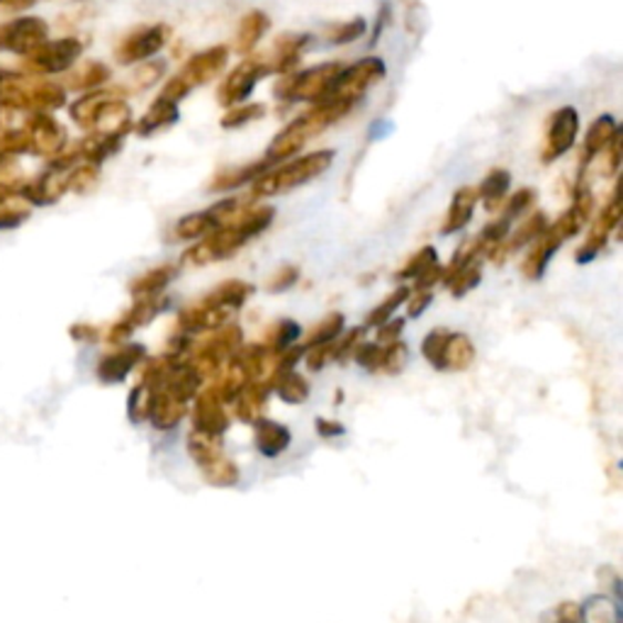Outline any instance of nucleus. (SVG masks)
I'll return each mask as SVG.
<instances>
[{"label":"nucleus","mask_w":623,"mask_h":623,"mask_svg":"<svg viewBox=\"0 0 623 623\" xmlns=\"http://www.w3.org/2000/svg\"><path fill=\"white\" fill-rule=\"evenodd\" d=\"M176 276H178V266L176 263L156 266V268H152V271H146L139 278L132 280V283H129L132 298H156V295H164V290L168 288V283Z\"/></svg>","instance_id":"31"},{"label":"nucleus","mask_w":623,"mask_h":623,"mask_svg":"<svg viewBox=\"0 0 623 623\" xmlns=\"http://www.w3.org/2000/svg\"><path fill=\"white\" fill-rule=\"evenodd\" d=\"M273 217H276L273 207L261 205V207H249V210H243L241 207V212L231 219V222L195 241L193 247L183 253L180 261L195 268L225 261L229 256H235L241 247H247V241L256 239L261 231L271 227Z\"/></svg>","instance_id":"1"},{"label":"nucleus","mask_w":623,"mask_h":623,"mask_svg":"<svg viewBox=\"0 0 623 623\" xmlns=\"http://www.w3.org/2000/svg\"><path fill=\"white\" fill-rule=\"evenodd\" d=\"M253 295V285L247 283V280H225V283H219L215 290L207 292L205 298H200L203 302L212 304V308L219 310H227L235 314L239 308L247 304V300Z\"/></svg>","instance_id":"27"},{"label":"nucleus","mask_w":623,"mask_h":623,"mask_svg":"<svg viewBox=\"0 0 623 623\" xmlns=\"http://www.w3.org/2000/svg\"><path fill=\"white\" fill-rule=\"evenodd\" d=\"M69 336L79 341V344H95V341L101 339V329L91 322H76L69 326Z\"/></svg>","instance_id":"56"},{"label":"nucleus","mask_w":623,"mask_h":623,"mask_svg":"<svg viewBox=\"0 0 623 623\" xmlns=\"http://www.w3.org/2000/svg\"><path fill=\"white\" fill-rule=\"evenodd\" d=\"M553 623H570V621H560V619H553Z\"/></svg>","instance_id":"60"},{"label":"nucleus","mask_w":623,"mask_h":623,"mask_svg":"<svg viewBox=\"0 0 623 623\" xmlns=\"http://www.w3.org/2000/svg\"><path fill=\"white\" fill-rule=\"evenodd\" d=\"M290 444H292V434L285 424L266 417L253 424V446L263 458L283 456Z\"/></svg>","instance_id":"23"},{"label":"nucleus","mask_w":623,"mask_h":623,"mask_svg":"<svg viewBox=\"0 0 623 623\" xmlns=\"http://www.w3.org/2000/svg\"><path fill=\"white\" fill-rule=\"evenodd\" d=\"M478 359L473 339L463 332H450L446 349H444V361H442V373H463Z\"/></svg>","instance_id":"26"},{"label":"nucleus","mask_w":623,"mask_h":623,"mask_svg":"<svg viewBox=\"0 0 623 623\" xmlns=\"http://www.w3.org/2000/svg\"><path fill=\"white\" fill-rule=\"evenodd\" d=\"M365 30H368V24H365L363 18L341 22V24H334V28L329 30V42H334V44H349V42H353V40H359V37H361Z\"/></svg>","instance_id":"51"},{"label":"nucleus","mask_w":623,"mask_h":623,"mask_svg":"<svg viewBox=\"0 0 623 623\" xmlns=\"http://www.w3.org/2000/svg\"><path fill=\"white\" fill-rule=\"evenodd\" d=\"M146 359V349L142 344H134V341H125V344H117L113 351L101 356L95 365V375L103 385H117L122 381L139 368L142 361Z\"/></svg>","instance_id":"18"},{"label":"nucleus","mask_w":623,"mask_h":623,"mask_svg":"<svg viewBox=\"0 0 623 623\" xmlns=\"http://www.w3.org/2000/svg\"><path fill=\"white\" fill-rule=\"evenodd\" d=\"M22 129L28 132L30 154L52 158L69 144L66 129L52 113H28L22 122Z\"/></svg>","instance_id":"12"},{"label":"nucleus","mask_w":623,"mask_h":623,"mask_svg":"<svg viewBox=\"0 0 623 623\" xmlns=\"http://www.w3.org/2000/svg\"><path fill=\"white\" fill-rule=\"evenodd\" d=\"M24 115H28V113H22L20 107L10 105L6 101H0V132L20 129L22 122H24Z\"/></svg>","instance_id":"54"},{"label":"nucleus","mask_w":623,"mask_h":623,"mask_svg":"<svg viewBox=\"0 0 623 623\" xmlns=\"http://www.w3.org/2000/svg\"><path fill=\"white\" fill-rule=\"evenodd\" d=\"M359 103H361L359 97H346V95H334V97H329V101L314 103L310 113L292 120L290 125L280 132L271 144H268L266 158L271 164H276V162H283V158L300 154L304 144L314 139L316 134L324 132L326 127H332L334 122H339L341 117H346Z\"/></svg>","instance_id":"2"},{"label":"nucleus","mask_w":623,"mask_h":623,"mask_svg":"<svg viewBox=\"0 0 623 623\" xmlns=\"http://www.w3.org/2000/svg\"><path fill=\"white\" fill-rule=\"evenodd\" d=\"M268 73L271 71H268L266 61L261 56L247 59L243 64H239L235 71L229 73V76L222 81V85H219V91H217L219 105H225V107L241 105L253 93L259 81L263 76H268Z\"/></svg>","instance_id":"14"},{"label":"nucleus","mask_w":623,"mask_h":623,"mask_svg":"<svg viewBox=\"0 0 623 623\" xmlns=\"http://www.w3.org/2000/svg\"><path fill=\"white\" fill-rule=\"evenodd\" d=\"M432 302H434V292L432 290H414V292H409V298L405 302L409 320H419V316L432 308Z\"/></svg>","instance_id":"53"},{"label":"nucleus","mask_w":623,"mask_h":623,"mask_svg":"<svg viewBox=\"0 0 623 623\" xmlns=\"http://www.w3.org/2000/svg\"><path fill=\"white\" fill-rule=\"evenodd\" d=\"M332 164H334V152L324 149V152H312L308 156H300V158H295V162H290L280 168H268L266 174L251 180L249 203L295 190V188L304 186V183L314 180L316 176H322Z\"/></svg>","instance_id":"4"},{"label":"nucleus","mask_w":623,"mask_h":623,"mask_svg":"<svg viewBox=\"0 0 623 623\" xmlns=\"http://www.w3.org/2000/svg\"><path fill=\"white\" fill-rule=\"evenodd\" d=\"M407 363H409V346L405 344V341L397 339V341H393V344H383L381 373L399 375L407 368Z\"/></svg>","instance_id":"44"},{"label":"nucleus","mask_w":623,"mask_h":623,"mask_svg":"<svg viewBox=\"0 0 623 623\" xmlns=\"http://www.w3.org/2000/svg\"><path fill=\"white\" fill-rule=\"evenodd\" d=\"M168 42V28L166 24H146V28L134 30L120 42L115 49V56L120 64H142L158 54Z\"/></svg>","instance_id":"17"},{"label":"nucleus","mask_w":623,"mask_h":623,"mask_svg":"<svg viewBox=\"0 0 623 623\" xmlns=\"http://www.w3.org/2000/svg\"><path fill=\"white\" fill-rule=\"evenodd\" d=\"M582 609V623H623L621 604L616 596L609 592L592 594L580 604Z\"/></svg>","instance_id":"34"},{"label":"nucleus","mask_w":623,"mask_h":623,"mask_svg":"<svg viewBox=\"0 0 623 623\" xmlns=\"http://www.w3.org/2000/svg\"><path fill=\"white\" fill-rule=\"evenodd\" d=\"M409 285H399L397 290H393L390 292V295L377 304L375 310H371L368 314H365V322H363V326L365 329H377L381 324H385V322H390L395 316V312L402 308V304L407 302V298H409Z\"/></svg>","instance_id":"39"},{"label":"nucleus","mask_w":623,"mask_h":623,"mask_svg":"<svg viewBox=\"0 0 623 623\" xmlns=\"http://www.w3.org/2000/svg\"><path fill=\"white\" fill-rule=\"evenodd\" d=\"M616 129H619V125L612 115H602L592 122V127L588 129V137H584V144H582V156H580L582 168H588L594 158L606 149V144L612 142Z\"/></svg>","instance_id":"30"},{"label":"nucleus","mask_w":623,"mask_h":623,"mask_svg":"<svg viewBox=\"0 0 623 623\" xmlns=\"http://www.w3.org/2000/svg\"><path fill=\"white\" fill-rule=\"evenodd\" d=\"M30 219V205L22 200H6L0 203V231L18 229L22 222Z\"/></svg>","instance_id":"49"},{"label":"nucleus","mask_w":623,"mask_h":623,"mask_svg":"<svg viewBox=\"0 0 623 623\" xmlns=\"http://www.w3.org/2000/svg\"><path fill=\"white\" fill-rule=\"evenodd\" d=\"M97 180H101V166H95V164L79 162L69 170V190L79 193V195L91 193L97 186Z\"/></svg>","instance_id":"42"},{"label":"nucleus","mask_w":623,"mask_h":623,"mask_svg":"<svg viewBox=\"0 0 623 623\" xmlns=\"http://www.w3.org/2000/svg\"><path fill=\"white\" fill-rule=\"evenodd\" d=\"M621 212H623L621 210V183H616V188L612 193V200L606 203V207L600 212V217L594 219L588 239H584V243L575 253L578 263H590L604 251V247L609 243V237H612L621 225Z\"/></svg>","instance_id":"13"},{"label":"nucleus","mask_w":623,"mask_h":623,"mask_svg":"<svg viewBox=\"0 0 623 623\" xmlns=\"http://www.w3.org/2000/svg\"><path fill=\"white\" fill-rule=\"evenodd\" d=\"M298 280H300V268L298 266H292V263L280 266L278 271L266 280V290L268 292H285V290L295 285Z\"/></svg>","instance_id":"52"},{"label":"nucleus","mask_w":623,"mask_h":623,"mask_svg":"<svg viewBox=\"0 0 623 623\" xmlns=\"http://www.w3.org/2000/svg\"><path fill=\"white\" fill-rule=\"evenodd\" d=\"M113 97H127V91L125 89H115V85H110V89H105V85H103V89L89 91L83 97H79L76 103H71V107H69L71 120L76 122V125L83 132H91L97 110H101L107 101H113Z\"/></svg>","instance_id":"24"},{"label":"nucleus","mask_w":623,"mask_h":623,"mask_svg":"<svg viewBox=\"0 0 623 623\" xmlns=\"http://www.w3.org/2000/svg\"><path fill=\"white\" fill-rule=\"evenodd\" d=\"M83 54V42L76 37H61V40L44 42L22 56V64L34 76H54V73H66Z\"/></svg>","instance_id":"9"},{"label":"nucleus","mask_w":623,"mask_h":623,"mask_svg":"<svg viewBox=\"0 0 623 623\" xmlns=\"http://www.w3.org/2000/svg\"><path fill=\"white\" fill-rule=\"evenodd\" d=\"M448 334H450L448 329L436 326L422 341V356L429 361L436 371H442V361H444V349H446Z\"/></svg>","instance_id":"47"},{"label":"nucleus","mask_w":623,"mask_h":623,"mask_svg":"<svg viewBox=\"0 0 623 623\" xmlns=\"http://www.w3.org/2000/svg\"><path fill=\"white\" fill-rule=\"evenodd\" d=\"M509 186H511V178H509V170H505V168H492L490 174L485 176V180L478 186V200H482L487 212L502 210V205L509 198Z\"/></svg>","instance_id":"33"},{"label":"nucleus","mask_w":623,"mask_h":623,"mask_svg":"<svg viewBox=\"0 0 623 623\" xmlns=\"http://www.w3.org/2000/svg\"><path fill=\"white\" fill-rule=\"evenodd\" d=\"M231 426V414L227 405L215 393V387L207 383L193 399V429L210 434V436H225Z\"/></svg>","instance_id":"16"},{"label":"nucleus","mask_w":623,"mask_h":623,"mask_svg":"<svg viewBox=\"0 0 623 623\" xmlns=\"http://www.w3.org/2000/svg\"><path fill=\"white\" fill-rule=\"evenodd\" d=\"M363 341H365V326L344 329V332H341L332 344V361L334 363L353 361V353H356V349L363 344Z\"/></svg>","instance_id":"41"},{"label":"nucleus","mask_w":623,"mask_h":623,"mask_svg":"<svg viewBox=\"0 0 623 623\" xmlns=\"http://www.w3.org/2000/svg\"><path fill=\"white\" fill-rule=\"evenodd\" d=\"M442 278H444V266L434 263L432 268H426L422 276L414 278L412 285H414V290H434V285L442 283Z\"/></svg>","instance_id":"57"},{"label":"nucleus","mask_w":623,"mask_h":623,"mask_svg":"<svg viewBox=\"0 0 623 623\" xmlns=\"http://www.w3.org/2000/svg\"><path fill=\"white\" fill-rule=\"evenodd\" d=\"M188 454L195 466L200 468L207 485L212 487L239 485V468L237 463L225 454L222 436H210L193 429L188 434Z\"/></svg>","instance_id":"6"},{"label":"nucleus","mask_w":623,"mask_h":623,"mask_svg":"<svg viewBox=\"0 0 623 623\" xmlns=\"http://www.w3.org/2000/svg\"><path fill=\"white\" fill-rule=\"evenodd\" d=\"M402 332H405V320H397V316H393L390 322L377 326L375 344H393V341L402 339Z\"/></svg>","instance_id":"55"},{"label":"nucleus","mask_w":623,"mask_h":623,"mask_svg":"<svg viewBox=\"0 0 623 623\" xmlns=\"http://www.w3.org/2000/svg\"><path fill=\"white\" fill-rule=\"evenodd\" d=\"M227 61H229V49L227 46L205 49V52L195 54L188 61V64L183 66L176 73V76L164 85L162 93H158V95H164V97H168V101H174V103H180L183 97H186L193 89H198V85L217 79L219 73L225 71Z\"/></svg>","instance_id":"7"},{"label":"nucleus","mask_w":623,"mask_h":623,"mask_svg":"<svg viewBox=\"0 0 623 623\" xmlns=\"http://www.w3.org/2000/svg\"><path fill=\"white\" fill-rule=\"evenodd\" d=\"M66 76L64 89L66 91H81V93H89L95 89H103V85L113 76V71H110L107 64L103 61H83L79 66H71Z\"/></svg>","instance_id":"25"},{"label":"nucleus","mask_w":623,"mask_h":623,"mask_svg":"<svg viewBox=\"0 0 623 623\" xmlns=\"http://www.w3.org/2000/svg\"><path fill=\"white\" fill-rule=\"evenodd\" d=\"M37 0H0V8H8V10H22V8H30L34 6Z\"/></svg>","instance_id":"59"},{"label":"nucleus","mask_w":623,"mask_h":623,"mask_svg":"<svg viewBox=\"0 0 623 623\" xmlns=\"http://www.w3.org/2000/svg\"><path fill=\"white\" fill-rule=\"evenodd\" d=\"M475 205H478V188L466 186V188L456 190L454 200H450V207L446 212V219H444L442 235L448 237V235H456V231H460V229H466L473 219Z\"/></svg>","instance_id":"28"},{"label":"nucleus","mask_w":623,"mask_h":623,"mask_svg":"<svg viewBox=\"0 0 623 623\" xmlns=\"http://www.w3.org/2000/svg\"><path fill=\"white\" fill-rule=\"evenodd\" d=\"M580 132V115L575 107H560L551 117V125H548L546 134V146H543V164H551L555 158L568 154L572 146H575Z\"/></svg>","instance_id":"19"},{"label":"nucleus","mask_w":623,"mask_h":623,"mask_svg":"<svg viewBox=\"0 0 623 623\" xmlns=\"http://www.w3.org/2000/svg\"><path fill=\"white\" fill-rule=\"evenodd\" d=\"M268 385H271V393L278 399H283L285 405H304L310 399L308 377L300 375L298 371H285L268 377Z\"/></svg>","instance_id":"32"},{"label":"nucleus","mask_w":623,"mask_h":623,"mask_svg":"<svg viewBox=\"0 0 623 623\" xmlns=\"http://www.w3.org/2000/svg\"><path fill=\"white\" fill-rule=\"evenodd\" d=\"M241 344H243L241 326L235 322H227L222 326H217L215 332L203 334L200 341H195L188 353V363L207 385L225 371V365L241 349Z\"/></svg>","instance_id":"5"},{"label":"nucleus","mask_w":623,"mask_h":623,"mask_svg":"<svg viewBox=\"0 0 623 623\" xmlns=\"http://www.w3.org/2000/svg\"><path fill=\"white\" fill-rule=\"evenodd\" d=\"M344 71L341 64H320L314 69H308L302 73H292V76L283 79L276 85V95L280 101H312V103H322L326 97H332L336 76Z\"/></svg>","instance_id":"8"},{"label":"nucleus","mask_w":623,"mask_h":623,"mask_svg":"<svg viewBox=\"0 0 623 623\" xmlns=\"http://www.w3.org/2000/svg\"><path fill=\"white\" fill-rule=\"evenodd\" d=\"M316 434H320L322 438H336V436L346 434V426L339 424L336 419L320 417V419H316Z\"/></svg>","instance_id":"58"},{"label":"nucleus","mask_w":623,"mask_h":623,"mask_svg":"<svg viewBox=\"0 0 623 623\" xmlns=\"http://www.w3.org/2000/svg\"><path fill=\"white\" fill-rule=\"evenodd\" d=\"M271 385L268 381H253L247 387H243V393L231 402V417L241 424H256L266 417V407H268V397H271Z\"/></svg>","instance_id":"21"},{"label":"nucleus","mask_w":623,"mask_h":623,"mask_svg":"<svg viewBox=\"0 0 623 623\" xmlns=\"http://www.w3.org/2000/svg\"><path fill=\"white\" fill-rule=\"evenodd\" d=\"M346 329V316L341 312H329L326 316H322L320 322H316L308 336L300 339L302 349H312V346H320V344H332V341L344 332Z\"/></svg>","instance_id":"37"},{"label":"nucleus","mask_w":623,"mask_h":623,"mask_svg":"<svg viewBox=\"0 0 623 623\" xmlns=\"http://www.w3.org/2000/svg\"><path fill=\"white\" fill-rule=\"evenodd\" d=\"M300 339H302V329L295 320H278L271 329H268V334L261 339V344L271 351L273 356H278V353L295 346Z\"/></svg>","instance_id":"38"},{"label":"nucleus","mask_w":623,"mask_h":623,"mask_svg":"<svg viewBox=\"0 0 623 623\" xmlns=\"http://www.w3.org/2000/svg\"><path fill=\"white\" fill-rule=\"evenodd\" d=\"M273 164L268 162V158H263V162L259 164H249V166H239V168H227L222 170V174H217L210 183V190H217V193H225V190H235L239 186H243V183H251L253 178H259L261 174H266L268 168H271Z\"/></svg>","instance_id":"35"},{"label":"nucleus","mask_w":623,"mask_h":623,"mask_svg":"<svg viewBox=\"0 0 623 623\" xmlns=\"http://www.w3.org/2000/svg\"><path fill=\"white\" fill-rule=\"evenodd\" d=\"M149 409H152V390L144 383L137 381L127 397V414L134 424L149 422Z\"/></svg>","instance_id":"46"},{"label":"nucleus","mask_w":623,"mask_h":623,"mask_svg":"<svg viewBox=\"0 0 623 623\" xmlns=\"http://www.w3.org/2000/svg\"><path fill=\"white\" fill-rule=\"evenodd\" d=\"M266 115V105L263 103H247V105H235L229 110L222 120L225 129H237L249 125L253 120H261Z\"/></svg>","instance_id":"48"},{"label":"nucleus","mask_w":623,"mask_h":623,"mask_svg":"<svg viewBox=\"0 0 623 623\" xmlns=\"http://www.w3.org/2000/svg\"><path fill=\"white\" fill-rule=\"evenodd\" d=\"M49 40V24L42 18L20 15L0 24V49L18 56H28Z\"/></svg>","instance_id":"11"},{"label":"nucleus","mask_w":623,"mask_h":623,"mask_svg":"<svg viewBox=\"0 0 623 623\" xmlns=\"http://www.w3.org/2000/svg\"><path fill=\"white\" fill-rule=\"evenodd\" d=\"M310 44L308 34H283L278 37L273 49L268 54H261L266 66L271 73H288L300 64L302 49Z\"/></svg>","instance_id":"22"},{"label":"nucleus","mask_w":623,"mask_h":623,"mask_svg":"<svg viewBox=\"0 0 623 623\" xmlns=\"http://www.w3.org/2000/svg\"><path fill=\"white\" fill-rule=\"evenodd\" d=\"M166 310V300L162 295L156 298H134L132 308L110 324V329L105 332V341L110 346H117V344H125V341L132 339V334L137 332V329L149 324L156 314H162Z\"/></svg>","instance_id":"15"},{"label":"nucleus","mask_w":623,"mask_h":623,"mask_svg":"<svg viewBox=\"0 0 623 623\" xmlns=\"http://www.w3.org/2000/svg\"><path fill=\"white\" fill-rule=\"evenodd\" d=\"M268 28H271V20H268L266 12H261V10L249 12V15L243 18L241 24H239L237 42H235L237 52H239V54H249L251 49H253L256 44H259L261 37L268 32Z\"/></svg>","instance_id":"36"},{"label":"nucleus","mask_w":623,"mask_h":623,"mask_svg":"<svg viewBox=\"0 0 623 623\" xmlns=\"http://www.w3.org/2000/svg\"><path fill=\"white\" fill-rule=\"evenodd\" d=\"M176 120H178V103L168 101V97H164V95H158L152 103V107L144 113V117L137 122V125H134V132H137L139 137H152V134L174 125Z\"/></svg>","instance_id":"29"},{"label":"nucleus","mask_w":623,"mask_h":623,"mask_svg":"<svg viewBox=\"0 0 623 623\" xmlns=\"http://www.w3.org/2000/svg\"><path fill=\"white\" fill-rule=\"evenodd\" d=\"M480 280H482V261H475L468 263L466 268H460V271H456L450 278H446L444 285L450 290V295L454 298H463L468 295L470 290L478 288Z\"/></svg>","instance_id":"40"},{"label":"nucleus","mask_w":623,"mask_h":623,"mask_svg":"<svg viewBox=\"0 0 623 623\" xmlns=\"http://www.w3.org/2000/svg\"><path fill=\"white\" fill-rule=\"evenodd\" d=\"M243 203L237 198H227V200H219L212 207H207L203 212H193L180 217L176 227H174V235L180 241H198L203 237L210 235V231L225 227L227 222H231L239 212H241Z\"/></svg>","instance_id":"10"},{"label":"nucleus","mask_w":623,"mask_h":623,"mask_svg":"<svg viewBox=\"0 0 623 623\" xmlns=\"http://www.w3.org/2000/svg\"><path fill=\"white\" fill-rule=\"evenodd\" d=\"M164 71H166V61H142L137 73H134V79H132V89L134 91H144V89H149V85H154L158 79L164 76Z\"/></svg>","instance_id":"50"},{"label":"nucleus","mask_w":623,"mask_h":623,"mask_svg":"<svg viewBox=\"0 0 623 623\" xmlns=\"http://www.w3.org/2000/svg\"><path fill=\"white\" fill-rule=\"evenodd\" d=\"M594 207V198L590 190L578 188L575 193V203L568 207V212L560 215L553 225H548L543 229V235L531 243V249L523 259L521 273L527 276L529 280H541L548 263L553 261V256L558 253V249L572 237H578L580 231L588 225V219L592 215Z\"/></svg>","instance_id":"3"},{"label":"nucleus","mask_w":623,"mask_h":623,"mask_svg":"<svg viewBox=\"0 0 623 623\" xmlns=\"http://www.w3.org/2000/svg\"><path fill=\"white\" fill-rule=\"evenodd\" d=\"M434 263H438V256H436V249L434 247H424L419 249L417 253L412 256V259L399 268V271L395 273V278L399 280V283H412L414 278L422 276L426 268H432Z\"/></svg>","instance_id":"43"},{"label":"nucleus","mask_w":623,"mask_h":623,"mask_svg":"<svg viewBox=\"0 0 623 623\" xmlns=\"http://www.w3.org/2000/svg\"><path fill=\"white\" fill-rule=\"evenodd\" d=\"M383 76H385V64L381 59H375V56L361 59L359 64H353V66H349V69L339 73L332 97L334 95H346V97H359V101H361L363 93L368 91L371 85L381 81ZM326 101H329V97H326Z\"/></svg>","instance_id":"20"},{"label":"nucleus","mask_w":623,"mask_h":623,"mask_svg":"<svg viewBox=\"0 0 623 623\" xmlns=\"http://www.w3.org/2000/svg\"><path fill=\"white\" fill-rule=\"evenodd\" d=\"M533 205H536V190L533 188L517 190L515 195H509L507 203L502 205V217L515 225L517 219L527 217L533 210Z\"/></svg>","instance_id":"45"}]
</instances>
